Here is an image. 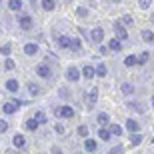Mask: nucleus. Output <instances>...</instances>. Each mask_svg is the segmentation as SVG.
<instances>
[{
	"label": "nucleus",
	"instance_id": "obj_34",
	"mask_svg": "<svg viewBox=\"0 0 154 154\" xmlns=\"http://www.w3.org/2000/svg\"><path fill=\"white\" fill-rule=\"evenodd\" d=\"M78 136H82V138H88V126H78Z\"/></svg>",
	"mask_w": 154,
	"mask_h": 154
},
{
	"label": "nucleus",
	"instance_id": "obj_16",
	"mask_svg": "<svg viewBox=\"0 0 154 154\" xmlns=\"http://www.w3.org/2000/svg\"><path fill=\"white\" fill-rule=\"evenodd\" d=\"M18 88H20V84H18V80L10 78L8 82H6V90H10V92H18Z\"/></svg>",
	"mask_w": 154,
	"mask_h": 154
},
{
	"label": "nucleus",
	"instance_id": "obj_19",
	"mask_svg": "<svg viewBox=\"0 0 154 154\" xmlns=\"http://www.w3.org/2000/svg\"><path fill=\"white\" fill-rule=\"evenodd\" d=\"M128 108H132V110H136V112H140V114H144V104H140V102L130 100V102H128Z\"/></svg>",
	"mask_w": 154,
	"mask_h": 154
},
{
	"label": "nucleus",
	"instance_id": "obj_38",
	"mask_svg": "<svg viewBox=\"0 0 154 154\" xmlns=\"http://www.w3.org/2000/svg\"><path fill=\"white\" fill-rule=\"evenodd\" d=\"M146 60H148V52H142V54L136 58V64H144Z\"/></svg>",
	"mask_w": 154,
	"mask_h": 154
},
{
	"label": "nucleus",
	"instance_id": "obj_28",
	"mask_svg": "<svg viewBox=\"0 0 154 154\" xmlns=\"http://www.w3.org/2000/svg\"><path fill=\"white\" fill-rule=\"evenodd\" d=\"M34 118L38 120V124H46V122H48V118H46V114H44V112H36V114H34Z\"/></svg>",
	"mask_w": 154,
	"mask_h": 154
},
{
	"label": "nucleus",
	"instance_id": "obj_35",
	"mask_svg": "<svg viewBox=\"0 0 154 154\" xmlns=\"http://www.w3.org/2000/svg\"><path fill=\"white\" fill-rule=\"evenodd\" d=\"M110 132H112L114 136H122V128H120L118 124H112V126H110Z\"/></svg>",
	"mask_w": 154,
	"mask_h": 154
},
{
	"label": "nucleus",
	"instance_id": "obj_7",
	"mask_svg": "<svg viewBox=\"0 0 154 154\" xmlns=\"http://www.w3.org/2000/svg\"><path fill=\"white\" fill-rule=\"evenodd\" d=\"M18 24H20V28H22V30H30V28H32V18H30V16H20V18H18Z\"/></svg>",
	"mask_w": 154,
	"mask_h": 154
},
{
	"label": "nucleus",
	"instance_id": "obj_12",
	"mask_svg": "<svg viewBox=\"0 0 154 154\" xmlns=\"http://www.w3.org/2000/svg\"><path fill=\"white\" fill-rule=\"evenodd\" d=\"M12 144L16 146V148H24V144H26V138L22 134H16V136L12 138Z\"/></svg>",
	"mask_w": 154,
	"mask_h": 154
},
{
	"label": "nucleus",
	"instance_id": "obj_14",
	"mask_svg": "<svg viewBox=\"0 0 154 154\" xmlns=\"http://www.w3.org/2000/svg\"><path fill=\"white\" fill-rule=\"evenodd\" d=\"M38 126H40V124H38V120H36L34 116L26 120V128H28L30 132H36V130H38Z\"/></svg>",
	"mask_w": 154,
	"mask_h": 154
},
{
	"label": "nucleus",
	"instance_id": "obj_13",
	"mask_svg": "<svg viewBox=\"0 0 154 154\" xmlns=\"http://www.w3.org/2000/svg\"><path fill=\"white\" fill-rule=\"evenodd\" d=\"M126 128H128V132H138V130H140V124H138L136 120L128 118V120H126Z\"/></svg>",
	"mask_w": 154,
	"mask_h": 154
},
{
	"label": "nucleus",
	"instance_id": "obj_31",
	"mask_svg": "<svg viewBox=\"0 0 154 154\" xmlns=\"http://www.w3.org/2000/svg\"><path fill=\"white\" fill-rule=\"evenodd\" d=\"M4 68H6V70H14V68H16V64H14V60H12V58H8V56H6Z\"/></svg>",
	"mask_w": 154,
	"mask_h": 154
},
{
	"label": "nucleus",
	"instance_id": "obj_21",
	"mask_svg": "<svg viewBox=\"0 0 154 154\" xmlns=\"http://www.w3.org/2000/svg\"><path fill=\"white\" fill-rule=\"evenodd\" d=\"M42 8H44L46 12H52L56 8V2H54V0H42Z\"/></svg>",
	"mask_w": 154,
	"mask_h": 154
},
{
	"label": "nucleus",
	"instance_id": "obj_43",
	"mask_svg": "<svg viewBox=\"0 0 154 154\" xmlns=\"http://www.w3.org/2000/svg\"><path fill=\"white\" fill-rule=\"evenodd\" d=\"M98 52H100V54H108V46H100V50H98Z\"/></svg>",
	"mask_w": 154,
	"mask_h": 154
},
{
	"label": "nucleus",
	"instance_id": "obj_2",
	"mask_svg": "<svg viewBox=\"0 0 154 154\" xmlns=\"http://www.w3.org/2000/svg\"><path fill=\"white\" fill-rule=\"evenodd\" d=\"M36 74L40 76V78H50V66H48V64H38V66H36Z\"/></svg>",
	"mask_w": 154,
	"mask_h": 154
},
{
	"label": "nucleus",
	"instance_id": "obj_11",
	"mask_svg": "<svg viewBox=\"0 0 154 154\" xmlns=\"http://www.w3.org/2000/svg\"><path fill=\"white\" fill-rule=\"evenodd\" d=\"M96 100H98V88H96V86H92L90 92H88V106H92Z\"/></svg>",
	"mask_w": 154,
	"mask_h": 154
},
{
	"label": "nucleus",
	"instance_id": "obj_33",
	"mask_svg": "<svg viewBox=\"0 0 154 154\" xmlns=\"http://www.w3.org/2000/svg\"><path fill=\"white\" fill-rule=\"evenodd\" d=\"M120 22L124 24V26H130V24L134 22V20H132V16H130V14H124V16L120 18Z\"/></svg>",
	"mask_w": 154,
	"mask_h": 154
},
{
	"label": "nucleus",
	"instance_id": "obj_30",
	"mask_svg": "<svg viewBox=\"0 0 154 154\" xmlns=\"http://www.w3.org/2000/svg\"><path fill=\"white\" fill-rule=\"evenodd\" d=\"M10 50H12L10 44H2L0 46V54H4V56H10Z\"/></svg>",
	"mask_w": 154,
	"mask_h": 154
},
{
	"label": "nucleus",
	"instance_id": "obj_39",
	"mask_svg": "<svg viewBox=\"0 0 154 154\" xmlns=\"http://www.w3.org/2000/svg\"><path fill=\"white\" fill-rule=\"evenodd\" d=\"M54 130H56V134H64V132H66V130H64V126L60 124V122H58V124L54 126Z\"/></svg>",
	"mask_w": 154,
	"mask_h": 154
},
{
	"label": "nucleus",
	"instance_id": "obj_18",
	"mask_svg": "<svg viewBox=\"0 0 154 154\" xmlns=\"http://www.w3.org/2000/svg\"><path fill=\"white\" fill-rule=\"evenodd\" d=\"M142 40L148 44H154V32L152 30H142Z\"/></svg>",
	"mask_w": 154,
	"mask_h": 154
},
{
	"label": "nucleus",
	"instance_id": "obj_42",
	"mask_svg": "<svg viewBox=\"0 0 154 154\" xmlns=\"http://www.w3.org/2000/svg\"><path fill=\"white\" fill-rule=\"evenodd\" d=\"M52 154H62V148L60 146H52Z\"/></svg>",
	"mask_w": 154,
	"mask_h": 154
},
{
	"label": "nucleus",
	"instance_id": "obj_25",
	"mask_svg": "<svg viewBox=\"0 0 154 154\" xmlns=\"http://www.w3.org/2000/svg\"><path fill=\"white\" fill-rule=\"evenodd\" d=\"M70 48H72V50H80V48H82L80 38H70Z\"/></svg>",
	"mask_w": 154,
	"mask_h": 154
},
{
	"label": "nucleus",
	"instance_id": "obj_17",
	"mask_svg": "<svg viewBox=\"0 0 154 154\" xmlns=\"http://www.w3.org/2000/svg\"><path fill=\"white\" fill-rule=\"evenodd\" d=\"M8 8L12 12H18V10H22V2L20 0H8Z\"/></svg>",
	"mask_w": 154,
	"mask_h": 154
},
{
	"label": "nucleus",
	"instance_id": "obj_22",
	"mask_svg": "<svg viewBox=\"0 0 154 154\" xmlns=\"http://www.w3.org/2000/svg\"><path fill=\"white\" fill-rule=\"evenodd\" d=\"M28 94H30V96H38V94H40V86L34 84V82H30V84H28Z\"/></svg>",
	"mask_w": 154,
	"mask_h": 154
},
{
	"label": "nucleus",
	"instance_id": "obj_40",
	"mask_svg": "<svg viewBox=\"0 0 154 154\" xmlns=\"http://www.w3.org/2000/svg\"><path fill=\"white\" fill-rule=\"evenodd\" d=\"M8 130V122L6 120H0V132H6Z\"/></svg>",
	"mask_w": 154,
	"mask_h": 154
},
{
	"label": "nucleus",
	"instance_id": "obj_23",
	"mask_svg": "<svg viewBox=\"0 0 154 154\" xmlns=\"http://www.w3.org/2000/svg\"><path fill=\"white\" fill-rule=\"evenodd\" d=\"M58 46L60 48H70V38L68 36H58Z\"/></svg>",
	"mask_w": 154,
	"mask_h": 154
},
{
	"label": "nucleus",
	"instance_id": "obj_48",
	"mask_svg": "<svg viewBox=\"0 0 154 154\" xmlns=\"http://www.w3.org/2000/svg\"><path fill=\"white\" fill-rule=\"evenodd\" d=\"M152 142H154V138H152Z\"/></svg>",
	"mask_w": 154,
	"mask_h": 154
},
{
	"label": "nucleus",
	"instance_id": "obj_45",
	"mask_svg": "<svg viewBox=\"0 0 154 154\" xmlns=\"http://www.w3.org/2000/svg\"><path fill=\"white\" fill-rule=\"evenodd\" d=\"M150 20H152V24H154V14H152V18H150Z\"/></svg>",
	"mask_w": 154,
	"mask_h": 154
},
{
	"label": "nucleus",
	"instance_id": "obj_27",
	"mask_svg": "<svg viewBox=\"0 0 154 154\" xmlns=\"http://www.w3.org/2000/svg\"><path fill=\"white\" fill-rule=\"evenodd\" d=\"M120 88H122V92H124V94H132V92H134V86H132L130 82H124Z\"/></svg>",
	"mask_w": 154,
	"mask_h": 154
},
{
	"label": "nucleus",
	"instance_id": "obj_47",
	"mask_svg": "<svg viewBox=\"0 0 154 154\" xmlns=\"http://www.w3.org/2000/svg\"><path fill=\"white\" fill-rule=\"evenodd\" d=\"M114 2H120V0H114Z\"/></svg>",
	"mask_w": 154,
	"mask_h": 154
},
{
	"label": "nucleus",
	"instance_id": "obj_46",
	"mask_svg": "<svg viewBox=\"0 0 154 154\" xmlns=\"http://www.w3.org/2000/svg\"><path fill=\"white\" fill-rule=\"evenodd\" d=\"M152 108H154V96H152Z\"/></svg>",
	"mask_w": 154,
	"mask_h": 154
},
{
	"label": "nucleus",
	"instance_id": "obj_9",
	"mask_svg": "<svg viewBox=\"0 0 154 154\" xmlns=\"http://www.w3.org/2000/svg\"><path fill=\"white\" fill-rule=\"evenodd\" d=\"M120 48H122V40H120V38H112V40L108 42V50L120 52Z\"/></svg>",
	"mask_w": 154,
	"mask_h": 154
},
{
	"label": "nucleus",
	"instance_id": "obj_29",
	"mask_svg": "<svg viewBox=\"0 0 154 154\" xmlns=\"http://www.w3.org/2000/svg\"><path fill=\"white\" fill-rule=\"evenodd\" d=\"M108 154H124V146H122V144H118V146H112V148L108 150Z\"/></svg>",
	"mask_w": 154,
	"mask_h": 154
},
{
	"label": "nucleus",
	"instance_id": "obj_10",
	"mask_svg": "<svg viewBox=\"0 0 154 154\" xmlns=\"http://www.w3.org/2000/svg\"><path fill=\"white\" fill-rule=\"evenodd\" d=\"M84 150H86V152H96V150H98L96 140H92V138H86V142H84Z\"/></svg>",
	"mask_w": 154,
	"mask_h": 154
},
{
	"label": "nucleus",
	"instance_id": "obj_3",
	"mask_svg": "<svg viewBox=\"0 0 154 154\" xmlns=\"http://www.w3.org/2000/svg\"><path fill=\"white\" fill-rule=\"evenodd\" d=\"M66 78H68L70 82H78L80 80V70L76 68V66H70V68L66 70Z\"/></svg>",
	"mask_w": 154,
	"mask_h": 154
},
{
	"label": "nucleus",
	"instance_id": "obj_41",
	"mask_svg": "<svg viewBox=\"0 0 154 154\" xmlns=\"http://www.w3.org/2000/svg\"><path fill=\"white\" fill-rule=\"evenodd\" d=\"M76 12H78V16H86V14H88V10H86V8H78Z\"/></svg>",
	"mask_w": 154,
	"mask_h": 154
},
{
	"label": "nucleus",
	"instance_id": "obj_44",
	"mask_svg": "<svg viewBox=\"0 0 154 154\" xmlns=\"http://www.w3.org/2000/svg\"><path fill=\"white\" fill-rule=\"evenodd\" d=\"M8 154H18V152H12V150H8Z\"/></svg>",
	"mask_w": 154,
	"mask_h": 154
},
{
	"label": "nucleus",
	"instance_id": "obj_6",
	"mask_svg": "<svg viewBox=\"0 0 154 154\" xmlns=\"http://www.w3.org/2000/svg\"><path fill=\"white\" fill-rule=\"evenodd\" d=\"M24 54H26V56H36V54H38V44L28 42V44L24 46Z\"/></svg>",
	"mask_w": 154,
	"mask_h": 154
},
{
	"label": "nucleus",
	"instance_id": "obj_5",
	"mask_svg": "<svg viewBox=\"0 0 154 154\" xmlns=\"http://www.w3.org/2000/svg\"><path fill=\"white\" fill-rule=\"evenodd\" d=\"M102 38H104V30L100 28V26H98V28H94V30L90 32V40H92V42L100 44V42H102Z\"/></svg>",
	"mask_w": 154,
	"mask_h": 154
},
{
	"label": "nucleus",
	"instance_id": "obj_15",
	"mask_svg": "<svg viewBox=\"0 0 154 154\" xmlns=\"http://www.w3.org/2000/svg\"><path fill=\"white\" fill-rule=\"evenodd\" d=\"M98 136H100V140H110L112 132H110L106 126H100V130H98Z\"/></svg>",
	"mask_w": 154,
	"mask_h": 154
},
{
	"label": "nucleus",
	"instance_id": "obj_37",
	"mask_svg": "<svg viewBox=\"0 0 154 154\" xmlns=\"http://www.w3.org/2000/svg\"><path fill=\"white\" fill-rule=\"evenodd\" d=\"M150 4H152V0H138V6H140L142 10H146V8H150Z\"/></svg>",
	"mask_w": 154,
	"mask_h": 154
},
{
	"label": "nucleus",
	"instance_id": "obj_1",
	"mask_svg": "<svg viewBox=\"0 0 154 154\" xmlns=\"http://www.w3.org/2000/svg\"><path fill=\"white\" fill-rule=\"evenodd\" d=\"M56 116L58 118H72V116H74V110L70 108V106H58Z\"/></svg>",
	"mask_w": 154,
	"mask_h": 154
},
{
	"label": "nucleus",
	"instance_id": "obj_24",
	"mask_svg": "<svg viewBox=\"0 0 154 154\" xmlns=\"http://www.w3.org/2000/svg\"><path fill=\"white\" fill-rule=\"evenodd\" d=\"M82 74H84L86 78H94V74H96V70L92 68V66H84V68H82Z\"/></svg>",
	"mask_w": 154,
	"mask_h": 154
},
{
	"label": "nucleus",
	"instance_id": "obj_32",
	"mask_svg": "<svg viewBox=\"0 0 154 154\" xmlns=\"http://www.w3.org/2000/svg\"><path fill=\"white\" fill-rule=\"evenodd\" d=\"M96 74L98 76H106V74H108V70H106L104 64H98V66H96Z\"/></svg>",
	"mask_w": 154,
	"mask_h": 154
},
{
	"label": "nucleus",
	"instance_id": "obj_8",
	"mask_svg": "<svg viewBox=\"0 0 154 154\" xmlns=\"http://www.w3.org/2000/svg\"><path fill=\"white\" fill-rule=\"evenodd\" d=\"M18 108H20V106H18L16 102H12V100H10V102H6L4 106H2V110H4V114H14V112H16Z\"/></svg>",
	"mask_w": 154,
	"mask_h": 154
},
{
	"label": "nucleus",
	"instance_id": "obj_36",
	"mask_svg": "<svg viewBox=\"0 0 154 154\" xmlns=\"http://www.w3.org/2000/svg\"><path fill=\"white\" fill-rule=\"evenodd\" d=\"M124 64L128 66V68H130V66H134V64H136V56H126L124 58Z\"/></svg>",
	"mask_w": 154,
	"mask_h": 154
},
{
	"label": "nucleus",
	"instance_id": "obj_26",
	"mask_svg": "<svg viewBox=\"0 0 154 154\" xmlns=\"http://www.w3.org/2000/svg\"><path fill=\"white\" fill-rule=\"evenodd\" d=\"M130 142L134 144V146H138V144L142 142V136H140L138 132H132V136H130Z\"/></svg>",
	"mask_w": 154,
	"mask_h": 154
},
{
	"label": "nucleus",
	"instance_id": "obj_20",
	"mask_svg": "<svg viewBox=\"0 0 154 154\" xmlns=\"http://www.w3.org/2000/svg\"><path fill=\"white\" fill-rule=\"evenodd\" d=\"M96 120H98V124H100V126H106L110 122V116L106 114V112H100V114L96 116Z\"/></svg>",
	"mask_w": 154,
	"mask_h": 154
},
{
	"label": "nucleus",
	"instance_id": "obj_4",
	"mask_svg": "<svg viewBox=\"0 0 154 154\" xmlns=\"http://www.w3.org/2000/svg\"><path fill=\"white\" fill-rule=\"evenodd\" d=\"M114 32H116V36H118L120 40L128 38V32H126V28H124V24H122V22H114Z\"/></svg>",
	"mask_w": 154,
	"mask_h": 154
}]
</instances>
